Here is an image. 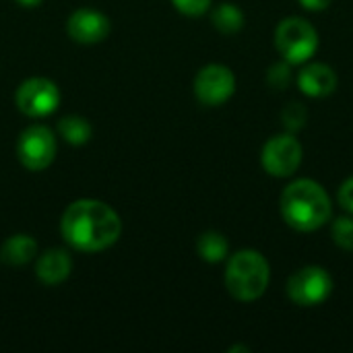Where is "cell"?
<instances>
[{
	"instance_id": "cell-1",
	"label": "cell",
	"mask_w": 353,
	"mask_h": 353,
	"mask_svg": "<svg viewBox=\"0 0 353 353\" xmlns=\"http://www.w3.org/2000/svg\"><path fill=\"white\" fill-rule=\"evenodd\" d=\"M64 242L79 252H101L114 246L122 234L120 215L103 201L81 199L66 207L60 219Z\"/></svg>"
},
{
	"instance_id": "cell-2",
	"label": "cell",
	"mask_w": 353,
	"mask_h": 353,
	"mask_svg": "<svg viewBox=\"0 0 353 353\" xmlns=\"http://www.w3.org/2000/svg\"><path fill=\"white\" fill-rule=\"evenodd\" d=\"M279 209L283 221L296 232H316L333 215V205L325 186L310 178L288 184L281 192Z\"/></svg>"
},
{
	"instance_id": "cell-3",
	"label": "cell",
	"mask_w": 353,
	"mask_h": 353,
	"mask_svg": "<svg viewBox=\"0 0 353 353\" xmlns=\"http://www.w3.org/2000/svg\"><path fill=\"white\" fill-rule=\"evenodd\" d=\"M223 281L232 298L238 302H254L269 288L271 267L259 250H238L228 261Z\"/></svg>"
},
{
	"instance_id": "cell-4",
	"label": "cell",
	"mask_w": 353,
	"mask_h": 353,
	"mask_svg": "<svg viewBox=\"0 0 353 353\" xmlns=\"http://www.w3.org/2000/svg\"><path fill=\"white\" fill-rule=\"evenodd\" d=\"M275 48L290 64L308 62L319 50V33L310 21L288 17L275 29Z\"/></svg>"
},
{
	"instance_id": "cell-5",
	"label": "cell",
	"mask_w": 353,
	"mask_h": 353,
	"mask_svg": "<svg viewBox=\"0 0 353 353\" xmlns=\"http://www.w3.org/2000/svg\"><path fill=\"white\" fill-rule=\"evenodd\" d=\"M56 137L43 124L27 126L17 139V157L29 172H41L56 159Z\"/></svg>"
},
{
	"instance_id": "cell-6",
	"label": "cell",
	"mask_w": 353,
	"mask_h": 353,
	"mask_svg": "<svg viewBox=\"0 0 353 353\" xmlns=\"http://www.w3.org/2000/svg\"><path fill=\"white\" fill-rule=\"evenodd\" d=\"M288 298L298 306H319L333 292V277L319 265L298 269L285 285Z\"/></svg>"
},
{
	"instance_id": "cell-7",
	"label": "cell",
	"mask_w": 353,
	"mask_h": 353,
	"mask_svg": "<svg viewBox=\"0 0 353 353\" xmlns=\"http://www.w3.org/2000/svg\"><path fill=\"white\" fill-rule=\"evenodd\" d=\"M60 89L54 81L46 77H33L19 85L14 93V103L21 114L29 118H46L54 114L60 105Z\"/></svg>"
},
{
	"instance_id": "cell-8",
	"label": "cell",
	"mask_w": 353,
	"mask_h": 353,
	"mask_svg": "<svg viewBox=\"0 0 353 353\" xmlns=\"http://www.w3.org/2000/svg\"><path fill=\"white\" fill-rule=\"evenodd\" d=\"M302 143L294 137V132H283L271 137L261 153V163L265 172L273 178H290L298 172L302 163Z\"/></svg>"
},
{
	"instance_id": "cell-9",
	"label": "cell",
	"mask_w": 353,
	"mask_h": 353,
	"mask_svg": "<svg viewBox=\"0 0 353 353\" xmlns=\"http://www.w3.org/2000/svg\"><path fill=\"white\" fill-rule=\"evenodd\" d=\"M194 95L203 105H223L236 91V74L223 64H207L194 77Z\"/></svg>"
},
{
	"instance_id": "cell-10",
	"label": "cell",
	"mask_w": 353,
	"mask_h": 353,
	"mask_svg": "<svg viewBox=\"0 0 353 353\" xmlns=\"http://www.w3.org/2000/svg\"><path fill=\"white\" fill-rule=\"evenodd\" d=\"M112 31L110 19L95 8H77L66 21V33L72 41L93 46L103 41Z\"/></svg>"
},
{
	"instance_id": "cell-11",
	"label": "cell",
	"mask_w": 353,
	"mask_h": 353,
	"mask_svg": "<svg viewBox=\"0 0 353 353\" xmlns=\"http://www.w3.org/2000/svg\"><path fill=\"white\" fill-rule=\"evenodd\" d=\"M337 72L325 62H310L298 74V87L308 97H327L337 89Z\"/></svg>"
},
{
	"instance_id": "cell-12",
	"label": "cell",
	"mask_w": 353,
	"mask_h": 353,
	"mask_svg": "<svg viewBox=\"0 0 353 353\" xmlns=\"http://www.w3.org/2000/svg\"><path fill=\"white\" fill-rule=\"evenodd\" d=\"M72 271V259L62 248H50L35 256V275L43 285H60Z\"/></svg>"
},
{
	"instance_id": "cell-13",
	"label": "cell",
	"mask_w": 353,
	"mask_h": 353,
	"mask_svg": "<svg viewBox=\"0 0 353 353\" xmlns=\"http://www.w3.org/2000/svg\"><path fill=\"white\" fill-rule=\"evenodd\" d=\"M37 256V242L27 234H14L4 240L0 248V261L8 267L29 265Z\"/></svg>"
},
{
	"instance_id": "cell-14",
	"label": "cell",
	"mask_w": 353,
	"mask_h": 353,
	"mask_svg": "<svg viewBox=\"0 0 353 353\" xmlns=\"http://www.w3.org/2000/svg\"><path fill=\"white\" fill-rule=\"evenodd\" d=\"M211 23H213V27L217 31H221L225 35H232V33H238L244 27V12L234 2H221L211 12Z\"/></svg>"
},
{
	"instance_id": "cell-15",
	"label": "cell",
	"mask_w": 353,
	"mask_h": 353,
	"mask_svg": "<svg viewBox=\"0 0 353 353\" xmlns=\"http://www.w3.org/2000/svg\"><path fill=\"white\" fill-rule=\"evenodd\" d=\"M58 134L72 147L87 145L91 141L93 128L87 118L83 116H66L58 122Z\"/></svg>"
},
{
	"instance_id": "cell-16",
	"label": "cell",
	"mask_w": 353,
	"mask_h": 353,
	"mask_svg": "<svg viewBox=\"0 0 353 353\" xmlns=\"http://www.w3.org/2000/svg\"><path fill=\"white\" fill-rule=\"evenodd\" d=\"M196 252L207 263H221L230 254V244L223 234L219 232H205L196 240Z\"/></svg>"
},
{
	"instance_id": "cell-17",
	"label": "cell",
	"mask_w": 353,
	"mask_h": 353,
	"mask_svg": "<svg viewBox=\"0 0 353 353\" xmlns=\"http://www.w3.org/2000/svg\"><path fill=\"white\" fill-rule=\"evenodd\" d=\"M331 236L341 250L353 252V217H337L331 225Z\"/></svg>"
},
{
	"instance_id": "cell-18",
	"label": "cell",
	"mask_w": 353,
	"mask_h": 353,
	"mask_svg": "<svg viewBox=\"0 0 353 353\" xmlns=\"http://www.w3.org/2000/svg\"><path fill=\"white\" fill-rule=\"evenodd\" d=\"M281 120H283V126L288 132H298L300 128L306 126V120H308V112L302 103L294 101L290 105H285V110L281 112Z\"/></svg>"
},
{
	"instance_id": "cell-19",
	"label": "cell",
	"mask_w": 353,
	"mask_h": 353,
	"mask_svg": "<svg viewBox=\"0 0 353 353\" xmlns=\"http://www.w3.org/2000/svg\"><path fill=\"white\" fill-rule=\"evenodd\" d=\"M292 64L290 62H277V64H273L271 68H269V72H267V83H269V87L271 89H275V91H283L290 83H292V68H290Z\"/></svg>"
},
{
	"instance_id": "cell-20",
	"label": "cell",
	"mask_w": 353,
	"mask_h": 353,
	"mask_svg": "<svg viewBox=\"0 0 353 353\" xmlns=\"http://www.w3.org/2000/svg\"><path fill=\"white\" fill-rule=\"evenodd\" d=\"M172 4L186 17H201L211 8V0H172Z\"/></svg>"
},
{
	"instance_id": "cell-21",
	"label": "cell",
	"mask_w": 353,
	"mask_h": 353,
	"mask_svg": "<svg viewBox=\"0 0 353 353\" xmlns=\"http://www.w3.org/2000/svg\"><path fill=\"white\" fill-rule=\"evenodd\" d=\"M337 199H339V205H341L347 213H352L353 215V176L352 178H347V180L341 184V188H339V192H337Z\"/></svg>"
},
{
	"instance_id": "cell-22",
	"label": "cell",
	"mask_w": 353,
	"mask_h": 353,
	"mask_svg": "<svg viewBox=\"0 0 353 353\" xmlns=\"http://www.w3.org/2000/svg\"><path fill=\"white\" fill-rule=\"evenodd\" d=\"M333 0H300V4L306 8V10H325L331 6Z\"/></svg>"
},
{
	"instance_id": "cell-23",
	"label": "cell",
	"mask_w": 353,
	"mask_h": 353,
	"mask_svg": "<svg viewBox=\"0 0 353 353\" xmlns=\"http://www.w3.org/2000/svg\"><path fill=\"white\" fill-rule=\"evenodd\" d=\"M17 4H21V6H25V8H35V6H39L43 0H14Z\"/></svg>"
}]
</instances>
